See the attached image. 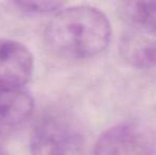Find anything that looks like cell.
Listing matches in <instances>:
<instances>
[{
  "label": "cell",
  "mask_w": 156,
  "mask_h": 155,
  "mask_svg": "<svg viewBox=\"0 0 156 155\" xmlns=\"http://www.w3.org/2000/svg\"><path fill=\"white\" fill-rule=\"evenodd\" d=\"M125 62L136 68L156 67V29H141L125 35L120 44Z\"/></svg>",
  "instance_id": "obj_5"
},
{
  "label": "cell",
  "mask_w": 156,
  "mask_h": 155,
  "mask_svg": "<svg viewBox=\"0 0 156 155\" xmlns=\"http://www.w3.org/2000/svg\"><path fill=\"white\" fill-rule=\"evenodd\" d=\"M0 155H5V154H4V153H3V152H2V151H1V150H0Z\"/></svg>",
  "instance_id": "obj_9"
},
{
  "label": "cell",
  "mask_w": 156,
  "mask_h": 155,
  "mask_svg": "<svg viewBox=\"0 0 156 155\" xmlns=\"http://www.w3.org/2000/svg\"><path fill=\"white\" fill-rule=\"evenodd\" d=\"M15 5L21 10L31 13H51L55 12L63 6L62 2L55 1H19L15 2Z\"/></svg>",
  "instance_id": "obj_8"
},
{
  "label": "cell",
  "mask_w": 156,
  "mask_h": 155,
  "mask_svg": "<svg viewBox=\"0 0 156 155\" xmlns=\"http://www.w3.org/2000/svg\"><path fill=\"white\" fill-rule=\"evenodd\" d=\"M48 45L68 58L86 60L107 48L112 28L106 15L89 5L71 6L52 17L46 29Z\"/></svg>",
  "instance_id": "obj_1"
},
{
  "label": "cell",
  "mask_w": 156,
  "mask_h": 155,
  "mask_svg": "<svg viewBox=\"0 0 156 155\" xmlns=\"http://www.w3.org/2000/svg\"><path fill=\"white\" fill-rule=\"evenodd\" d=\"M121 16L141 29H156V1H126L119 5Z\"/></svg>",
  "instance_id": "obj_7"
},
{
  "label": "cell",
  "mask_w": 156,
  "mask_h": 155,
  "mask_svg": "<svg viewBox=\"0 0 156 155\" xmlns=\"http://www.w3.org/2000/svg\"><path fill=\"white\" fill-rule=\"evenodd\" d=\"M30 150L31 155H88L84 135L60 114H47L37 122Z\"/></svg>",
  "instance_id": "obj_2"
},
{
  "label": "cell",
  "mask_w": 156,
  "mask_h": 155,
  "mask_svg": "<svg viewBox=\"0 0 156 155\" xmlns=\"http://www.w3.org/2000/svg\"><path fill=\"white\" fill-rule=\"evenodd\" d=\"M34 110L33 98L23 88L0 87V126L25 122Z\"/></svg>",
  "instance_id": "obj_6"
},
{
  "label": "cell",
  "mask_w": 156,
  "mask_h": 155,
  "mask_svg": "<svg viewBox=\"0 0 156 155\" xmlns=\"http://www.w3.org/2000/svg\"><path fill=\"white\" fill-rule=\"evenodd\" d=\"M94 155H153V146L137 126L118 124L101 135Z\"/></svg>",
  "instance_id": "obj_3"
},
{
  "label": "cell",
  "mask_w": 156,
  "mask_h": 155,
  "mask_svg": "<svg viewBox=\"0 0 156 155\" xmlns=\"http://www.w3.org/2000/svg\"><path fill=\"white\" fill-rule=\"evenodd\" d=\"M34 58L19 41L0 39V87L23 88L30 81Z\"/></svg>",
  "instance_id": "obj_4"
}]
</instances>
